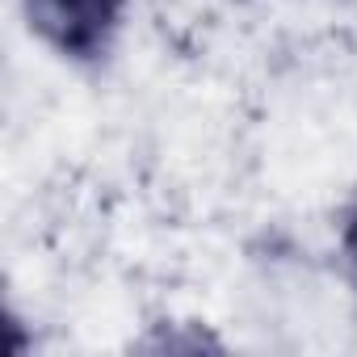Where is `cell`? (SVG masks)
Here are the masks:
<instances>
[{"label":"cell","instance_id":"7a4b0ae2","mask_svg":"<svg viewBox=\"0 0 357 357\" xmlns=\"http://www.w3.org/2000/svg\"><path fill=\"white\" fill-rule=\"evenodd\" d=\"M344 252H349V265H353V273H357V211H353L349 231H344Z\"/></svg>","mask_w":357,"mask_h":357},{"label":"cell","instance_id":"6da1fadb","mask_svg":"<svg viewBox=\"0 0 357 357\" xmlns=\"http://www.w3.org/2000/svg\"><path fill=\"white\" fill-rule=\"evenodd\" d=\"M30 26L63 55H97L122 13V0H26Z\"/></svg>","mask_w":357,"mask_h":357}]
</instances>
